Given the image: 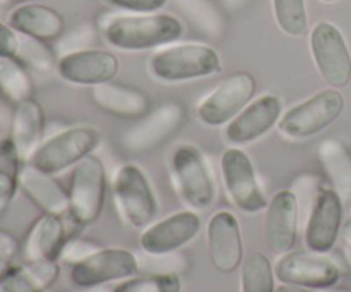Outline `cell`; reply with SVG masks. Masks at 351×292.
I'll use <instances>...</instances> for the list:
<instances>
[{"instance_id": "14", "label": "cell", "mask_w": 351, "mask_h": 292, "mask_svg": "<svg viewBox=\"0 0 351 292\" xmlns=\"http://www.w3.org/2000/svg\"><path fill=\"white\" fill-rule=\"evenodd\" d=\"M300 202L293 190H278L264 211V243L273 255L293 252L298 241Z\"/></svg>"}, {"instance_id": "33", "label": "cell", "mask_w": 351, "mask_h": 292, "mask_svg": "<svg viewBox=\"0 0 351 292\" xmlns=\"http://www.w3.org/2000/svg\"><path fill=\"white\" fill-rule=\"evenodd\" d=\"M17 58L26 67L34 68L38 72H51L53 68H57V60H55L53 51L47 47L45 41L33 40V38L21 36Z\"/></svg>"}, {"instance_id": "43", "label": "cell", "mask_w": 351, "mask_h": 292, "mask_svg": "<svg viewBox=\"0 0 351 292\" xmlns=\"http://www.w3.org/2000/svg\"><path fill=\"white\" fill-rule=\"evenodd\" d=\"M348 258H350V262H351V245H350V250H348Z\"/></svg>"}, {"instance_id": "9", "label": "cell", "mask_w": 351, "mask_h": 292, "mask_svg": "<svg viewBox=\"0 0 351 292\" xmlns=\"http://www.w3.org/2000/svg\"><path fill=\"white\" fill-rule=\"evenodd\" d=\"M312 60L328 85L343 89L351 82V51L341 29L329 21H319L308 36Z\"/></svg>"}, {"instance_id": "35", "label": "cell", "mask_w": 351, "mask_h": 292, "mask_svg": "<svg viewBox=\"0 0 351 292\" xmlns=\"http://www.w3.org/2000/svg\"><path fill=\"white\" fill-rule=\"evenodd\" d=\"M101 2L127 14H153L160 12L168 0H101Z\"/></svg>"}, {"instance_id": "23", "label": "cell", "mask_w": 351, "mask_h": 292, "mask_svg": "<svg viewBox=\"0 0 351 292\" xmlns=\"http://www.w3.org/2000/svg\"><path fill=\"white\" fill-rule=\"evenodd\" d=\"M45 125L43 106L34 98L14 105L9 137L24 163L45 140Z\"/></svg>"}, {"instance_id": "31", "label": "cell", "mask_w": 351, "mask_h": 292, "mask_svg": "<svg viewBox=\"0 0 351 292\" xmlns=\"http://www.w3.org/2000/svg\"><path fill=\"white\" fill-rule=\"evenodd\" d=\"M180 12L208 36L216 38L223 31V19L209 0H173Z\"/></svg>"}, {"instance_id": "28", "label": "cell", "mask_w": 351, "mask_h": 292, "mask_svg": "<svg viewBox=\"0 0 351 292\" xmlns=\"http://www.w3.org/2000/svg\"><path fill=\"white\" fill-rule=\"evenodd\" d=\"M33 79L17 57H0V96L10 105L33 98Z\"/></svg>"}, {"instance_id": "8", "label": "cell", "mask_w": 351, "mask_h": 292, "mask_svg": "<svg viewBox=\"0 0 351 292\" xmlns=\"http://www.w3.org/2000/svg\"><path fill=\"white\" fill-rule=\"evenodd\" d=\"M219 171L226 195L233 207L243 214H259L266 211L267 197L257 178L256 168L240 147H228L219 159Z\"/></svg>"}, {"instance_id": "34", "label": "cell", "mask_w": 351, "mask_h": 292, "mask_svg": "<svg viewBox=\"0 0 351 292\" xmlns=\"http://www.w3.org/2000/svg\"><path fill=\"white\" fill-rule=\"evenodd\" d=\"M98 248H99L98 245L88 241V239L72 236V238L65 243L64 250H62V253H60V258L58 260H62V262L69 263V265L72 267V265H75V263H79V262H82V260L88 258V256L93 255V253H95Z\"/></svg>"}, {"instance_id": "10", "label": "cell", "mask_w": 351, "mask_h": 292, "mask_svg": "<svg viewBox=\"0 0 351 292\" xmlns=\"http://www.w3.org/2000/svg\"><path fill=\"white\" fill-rule=\"evenodd\" d=\"M256 92L257 82L250 72H233L199 103L197 118L211 129L226 127L252 101Z\"/></svg>"}, {"instance_id": "1", "label": "cell", "mask_w": 351, "mask_h": 292, "mask_svg": "<svg viewBox=\"0 0 351 292\" xmlns=\"http://www.w3.org/2000/svg\"><path fill=\"white\" fill-rule=\"evenodd\" d=\"M110 47L123 51H144L177 43L184 34L180 19L171 14H117L101 24Z\"/></svg>"}, {"instance_id": "39", "label": "cell", "mask_w": 351, "mask_h": 292, "mask_svg": "<svg viewBox=\"0 0 351 292\" xmlns=\"http://www.w3.org/2000/svg\"><path fill=\"white\" fill-rule=\"evenodd\" d=\"M74 292H112V289H106L105 286L103 287H81V289L77 287V291H74Z\"/></svg>"}, {"instance_id": "5", "label": "cell", "mask_w": 351, "mask_h": 292, "mask_svg": "<svg viewBox=\"0 0 351 292\" xmlns=\"http://www.w3.org/2000/svg\"><path fill=\"white\" fill-rule=\"evenodd\" d=\"M345 111V96L339 89L328 88L283 113L278 130L288 140H307L332 125Z\"/></svg>"}, {"instance_id": "19", "label": "cell", "mask_w": 351, "mask_h": 292, "mask_svg": "<svg viewBox=\"0 0 351 292\" xmlns=\"http://www.w3.org/2000/svg\"><path fill=\"white\" fill-rule=\"evenodd\" d=\"M77 231L81 229L67 215L41 214L31 224L21 245L19 253L23 262H43V260L58 262L65 243L72 236H77Z\"/></svg>"}, {"instance_id": "25", "label": "cell", "mask_w": 351, "mask_h": 292, "mask_svg": "<svg viewBox=\"0 0 351 292\" xmlns=\"http://www.w3.org/2000/svg\"><path fill=\"white\" fill-rule=\"evenodd\" d=\"M58 276L60 265L57 260L5 265L0 270V292H47Z\"/></svg>"}, {"instance_id": "3", "label": "cell", "mask_w": 351, "mask_h": 292, "mask_svg": "<svg viewBox=\"0 0 351 292\" xmlns=\"http://www.w3.org/2000/svg\"><path fill=\"white\" fill-rule=\"evenodd\" d=\"M170 173L175 190L185 205L192 211H206L218 197L204 154L191 144H182L170 156Z\"/></svg>"}, {"instance_id": "40", "label": "cell", "mask_w": 351, "mask_h": 292, "mask_svg": "<svg viewBox=\"0 0 351 292\" xmlns=\"http://www.w3.org/2000/svg\"><path fill=\"white\" fill-rule=\"evenodd\" d=\"M225 3L228 7H233V9H235V7H240L243 5V3H247V0H225Z\"/></svg>"}, {"instance_id": "4", "label": "cell", "mask_w": 351, "mask_h": 292, "mask_svg": "<svg viewBox=\"0 0 351 292\" xmlns=\"http://www.w3.org/2000/svg\"><path fill=\"white\" fill-rule=\"evenodd\" d=\"M106 188V168L96 154H91L72 168L67 217L79 229L98 221L105 207Z\"/></svg>"}, {"instance_id": "20", "label": "cell", "mask_w": 351, "mask_h": 292, "mask_svg": "<svg viewBox=\"0 0 351 292\" xmlns=\"http://www.w3.org/2000/svg\"><path fill=\"white\" fill-rule=\"evenodd\" d=\"M185 118V111L177 103H167L154 111H149L141 118L134 129L123 137V146L130 152L143 154L147 150L156 149L158 146L170 139L182 127Z\"/></svg>"}, {"instance_id": "22", "label": "cell", "mask_w": 351, "mask_h": 292, "mask_svg": "<svg viewBox=\"0 0 351 292\" xmlns=\"http://www.w3.org/2000/svg\"><path fill=\"white\" fill-rule=\"evenodd\" d=\"M19 190L43 214H69V191L55 180L53 174L45 173V171L31 166L29 163H24L23 170H21Z\"/></svg>"}, {"instance_id": "7", "label": "cell", "mask_w": 351, "mask_h": 292, "mask_svg": "<svg viewBox=\"0 0 351 292\" xmlns=\"http://www.w3.org/2000/svg\"><path fill=\"white\" fill-rule=\"evenodd\" d=\"M112 195L120 219L132 229H146L158 215V198L146 173L137 164L127 163L117 170Z\"/></svg>"}, {"instance_id": "11", "label": "cell", "mask_w": 351, "mask_h": 292, "mask_svg": "<svg viewBox=\"0 0 351 292\" xmlns=\"http://www.w3.org/2000/svg\"><path fill=\"white\" fill-rule=\"evenodd\" d=\"M338 191L331 187L319 188L314 195L305 221L304 245L314 253L328 255L338 243L343 231L345 205Z\"/></svg>"}, {"instance_id": "41", "label": "cell", "mask_w": 351, "mask_h": 292, "mask_svg": "<svg viewBox=\"0 0 351 292\" xmlns=\"http://www.w3.org/2000/svg\"><path fill=\"white\" fill-rule=\"evenodd\" d=\"M3 2H12V3H24L27 0H3Z\"/></svg>"}, {"instance_id": "30", "label": "cell", "mask_w": 351, "mask_h": 292, "mask_svg": "<svg viewBox=\"0 0 351 292\" xmlns=\"http://www.w3.org/2000/svg\"><path fill=\"white\" fill-rule=\"evenodd\" d=\"M273 12L278 27L287 36L300 38L308 31V14L305 0H273Z\"/></svg>"}, {"instance_id": "17", "label": "cell", "mask_w": 351, "mask_h": 292, "mask_svg": "<svg viewBox=\"0 0 351 292\" xmlns=\"http://www.w3.org/2000/svg\"><path fill=\"white\" fill-rule=\"evenodd\" d=\"M283 113V99L280 96L263 94L252 99L225 127L226 142L232 147L254 144L278 127Z\"/></svg>"}, {"instance_id": "16", "label": "cell", "mask_w": 351, "mask_h": 292, "mask_svg": "<svg viewBox=\"0 0 351 292\" xmlns=\"http://www.w3.org/2000/svg\"><path fill=\"white\" fill-rule=\"evenodd\" d=\"M206 246L209 262L219 274L237 272L243 262V238L237 215L230 211H218L206 226Z\"/></svg>"}, {"instance_id": "2", "label": "cell", "mask_w": 351, "mask_h": 292, "mask_svg": "<svg viewBox=\"0 0 351 292\" xmlns=\"http://www.w3.org/2000/svg\"><path fill=\"white\" fill-rule=\"evenodd\" d=\"M149 72L156 81L168 84L197 81L219 74L221 58L208 44L173 43L160 48L149 58Z\"/></svg>"}, {"instance_id": "12", "label": "cell", "mask_w": 351, "mask_h": 292, "mask_svg": "<svg viewBox=\"0 0 351 292\" xmlns=\"http://www.w3.org/2000/svg\"><path fill=\"white\" fill-rule=\"evenodd\" d=\"M139 256L125 248H98L93 255L71 269V282L75 287H103L137 276Z\"/></svg>"}, {"instance_id": "36", "label": "cell", "mask_w": 351, "mask_h": 292, "mask_svg": "<svg viewBox=\"0 0 351 292\" xmlns=\"http://www.w3.org/2000/svg\"><path fill=\"white\" fill-rule=\"evenodd\" d=\"M21 36L9 26V23L0 21V57H17Z\"/></svg>"}, {"instance_id": "27", "label": "cell", "mask_w": 351, "mask_h": 292, "mask_svg": "<svg viewBox=\"0 0 351 292\" xmlns=\"http://www.w3.org/2000/svg\"><path fill=\"white\" fill-rule=\"evenodd\" d=\"M276 270L269 256L250 252L240 265V292H276Z\"/></svg>"}, {"instance_id": "38", "label": "cell", "mask_w": 351, "mask_h": 292, "mask_svg": "<svg viewBox=\"0 0 351 292\" xmlns=\"http://www.w3.org/2000/svg\"><path fill=\"white\" fill-rule=\"evenodd\" d=\"M276 292H317V291L307 289V287L291 286V284H280V286L276 287Z\"/></svg>"}, {"instance_id": "26", "label": "cell", "mask_w": 351, "mask_h": 292, "mask_svg": "<svg viewBox=\"0 0 351 292\" xmlns=\"http://www.w3.org/2000/svg\"><path fill=\"white\" fill-rule=\"evenodd\" d=\"M319 161L343 200H351V150L341 140L328 139L319 146Z\"/></svg>"}, {"instance_id": "13", "label": "cell", "mask_w": 351, "mask_h": 292, "mask_svg": "<svg viewBox=\"0 0 351 292\" xmlns=\"http://www.w3.org/2000/svg\"><path fill=\"white\" fill-rule=\"evenodd\" d=\"M276 277L281 284L307 287L314 291L332 289L341 280V269L326 253L290 252L280 256L274 265Z\"/></svg>"}, {"instance_id": "6", "label": "cell", "mask_w": 351, "mask_h": 292, "mask_svg": "<svg viewBox=\"0 0 351 292\" xmlns=\"http://www.w3.org/2000/svg\"><path fill=\"white\" fill-rule=\"evenodd\" d=\"M99 142H101V133L95 127H69L45 139L33 156L27 159V163L55 176L95 154Z\"/></svg>"}, {"instance_id": "24", "label": "cell", "mask_w": 351, "mask_h": 292, "mask_svg": "<svg viewBox=\"0 0 351 292\" xmlns=\"http://www.w3.org/2000/svg\"><path fill=\"white\" fill-rule=\"evenodd\" d=\"M96 108L119 118H143L151 111V99L141 89L105 82L91 88Z\"/></svg>"}, {"instance_id": "32", "label": "cell", "mask_w": 351, "mask_h": 292, "mask_svg": "<svg viewBox=\"0 0 351 292\" xmlns=\"http://www.w3.org/2000/svg\"><path fill=\"white\" fill-rule=\"evenodd\" d=\"M112 292H182V279L180 274L149 272L122 280Z\"/></svg>"}, {"instance_id": "18", "label": "cell", "mask_w": 351, "mask_h": 292, "mask_svg": "<svg viewBox=\"0 0 351 292\" xmlns=\"http://www.w3.org/2000/svg\"><path fill=\"white\" fill-rule=\"evenodd\" d=\"M119 58L108 50L84 48L62 53L57 58V72L60 79L75 85H95L112 82L119 74Z\"/></svg>"}, {"instance_id": "42", "label": "cell", "mask_w": 351, "mask_h": 292, "mask_svg": "<svg viewBox=\"0 0 351 292\" xmlns=\"http://www.w3.org/2000/svg\"><path fill=\"white\" fill-rule=\"evenodd\" d=\"M321 2H324V3H332V2H338V0H321Z\"/></svg>"}, {"instance_id": "21", "label": "cell", "mask_w": 351, "mask_h": 292, "mask_svg": "<svg viewBox=\"0 0 351 292\" xmlns=\"http://www.w3.org/2000/svg\"><path fill=\"white\" fill-rule=\"evenodd\" d=\"M9 26L17 34L38 41H55L65 31V21L60 12L43 3H19L7 17Z\"/></svg>"}, {"instance_id": "37", "label": "cell", "mask_w": 351, "mask_h": 292, "mask_svg": "<svg viewBox=\"0 0 351 292\" xmlns=\"http://www.w3.org/2000/svg\"><path fill=\"white\" fill-rule=\"evenodd\" d=\"M19 252L21 245L16 236L12 233L0 229V263H9Z\"/></svg>"}, {"instance_id": "44", "label": "cell", "mask_w": 351, "mask_h": 292, "mask_svg": "<svg viewBox=\"0 0 351 292\" xmlns=\"http://www.w3.org/2000/svg\"><path fill=\"white\" fill-rule=\"evenodd\" d=\"M350 205H351V200H350Z\"/></svg>"}, {"instance_id": "29", "label": "cell", "mask_w": 351, "mask_h": 292, "mask_svg": "<svg viewBox=\"0 0 351 292\" xmlns=\"http://www.w3.org/2000/svg\"><path fill=\"white\" fill-rule=\"evenodd\" d=\"M24 166L10 137L0 139V217L7 212L19 190V174Z\"/></svg>"}, {"instance_id": "15", "label": "cell", "mask_w": 351, "mask_h": 292, "mask_svg": "<svg viewBox=\"0 0 351 292\" xmlns=\"http://www.w3.org/2000/svg\"><path fill=\"white\" fill-rule=\"evenodd\" d=\"M201 229L202 221L195 211L175 212L143 229L139 246L146 255H170L194 241Z\"/></svg>"}]
</instances>
